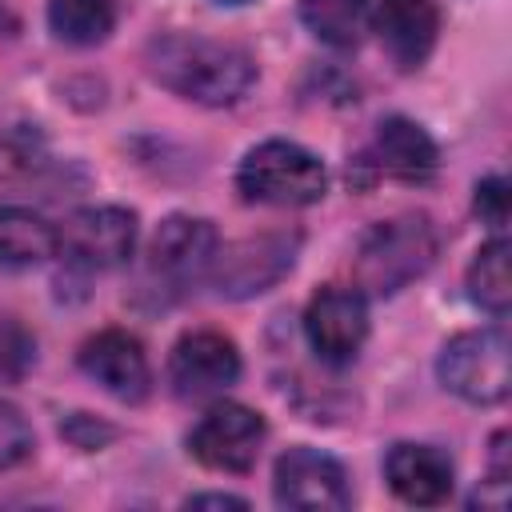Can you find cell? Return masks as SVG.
<instances>
[{
  "mask_svg": "<svg viewBox=\"0 0 512 512\" xmlns=\"http://www.w3.org/2000/svg\"><path fill=\"white\" fill-rule=\"evenodd\" d=\"M144 64L156 84L208 108L236 104L256 80V60L248 56V48L192 32L156 36L144 48Z\"/></svg>",
  "mask_w": 512,
  "mask_h": 512,
  "instance_id": "obj_1",
  "label": "cell"
},
{
  "mask_svg": "<svg viewBox=\"0 0 512 512\" xmlns=\"http://www.w3.org/2000/svg\"><path fill=\"white\" fill-rule=\"evenodd\" d=\"M436 252L440 236L424 212L380 220L364 232L356 248V288L368 296H396L432 268Z\"/></svg>",
  "mask_w": 512,
  "mask_h": 512,
  "instance_id": "obj_2",
  "label": "cell"
},
{
  "mask_svg": "<svg viewBox=\"0 0 512 512\" xmlns=\"http://www.w3.org/2000/svg\"><path fill=\"white\" fill-rule=\"evenodd\" d=\"M236 192L248 204L272 208H304L328 192V172L320 156L292 140H264L256 144L236 168Z\"/></svg>",
  "mask_w": 512,
  "mask_h": 512,
  "instance_id": "obj_3",
  "label": "cell"
},
{
  "mask_svg": "<svg viewBox=\"0 0 512 512\" xmlns=\"http://www.w3.org/2000/svg\"><path fill=\"white\" fill-rule=\"evenodd\" d=\"M440 384L468 404H500L508 400V332L500 324L456 332L436 360Z\"/></svg>",
  "mask_w": 512,
  "mask_h": 512,
  "instance_id": "obj_4",
  "label": "cell"
},
{
  "mask_svg": "<svg viewBox=\"0 0 512 512\" xmlns=\"http://www.w3.org/2000/svg\"><path fill=\"white\" fill-rule=\"evenodd\" d=\"M136 248V216L116 204L80 208L56 228V256L76 272L120 268Z\"/></svg>",
  "mask_w": 512,
  "mask_h": 512,
  "instance_id": "obj_5",
  "label": "cell"
},
{
  "mask_svg": "<svg viewBox=\"0 0 512 512\" xmlns=\"http://www.w3.org/2000/svg\"><path fill=\"white\" fill-rule=\"evenodd\" d=\"M300 236L296 232H260V236H244L228 248H216V260L208 268L212 284L220 296L244 300V296H260L268 292L280 276H288L292 260H296Z\"/></svg>",
  "mask_w": 512,
  "mask_h": 512,
  "instance_id": "obj_6",
  "label": "cell"
},
{
  "mask_svg": "<svg viewBox=\"0 0 512 512\" xmlns=\"http://www.w3.org/2000/svg\"><path fill=\"white\" fill-rule=\"evenodd\" d=\"M264 436L268 428L256 408L220 400L196 420V428L188 432V448L212 472H248L260 456Z\"/></svg>",
  "mask_w": 512,
  "mask_h": 512,
  "instance_id": "obj_7",
  "label": "cell"
},
{
  "mask_svg": "<svg viewBox=\"0 0 512 512\" xmlns=\"http://www.w3.org/2000/svg\"><path fill=\"white\" fill-rule=\"evenodd\" d=\"M304 336L324 364L356 360L368 336V296L352 284H324L304 308Z\"/></svg>",
  "mask_w": 512,
  "mask_h": 512,
  "instance_id": "obj_8",
  "label": "cell"
},
{
  "mask_svg": "<svg viewBox=\"0 0 512 512\" xmlns=\"http://www.w3.org/2000/svg\"><path fill=\"white\" fill-rule=\"evenodd\" d=\"M272 496L296 512H340L348 508V476L340 460L316 448H288L272 472Z\"/></svg>",
  "mask_w": 512,
  "mask_h": 512,
  "instance_id": "obj_9",
  "label": "cell"
},
{
  "mask_svg": "<svg viewBox=\"0 0 512 512\" xmlns=\"http://www.w3.org/2000/svg\"><path fill=\"white\" fill-rule=\"evenodd\" d=\"M168 380H172V392L184 400L216 396L240 380V352L224 332H212V328L184 332L168 356Z\"/></svg>",
  "mask_w": 512,
  "mask_h": 512,
  "instance_id": "obj_10",
  "label": "cell"
},
{
  "mask_svg": "<svg viewBox=\"0 0 512 512\" xmlns=\"http://www.w3.org/2000/svg\"><path fill=\"white\" fill-rule=\"evenodd\" d=\"M220 236L208 220L200 216H168L152 244H148V272L156 280H164L168 288H184L196 284L200 276H208L212 260H216Z\"/></svg>",
  "mask_w": 512,
  "mask_h": 512,
  "instance_id": "obj_11",
  "label": "cell"
},
{
  "mask_svg": "<svg viewBox=\"0 0 512 512\" xmlns=\"http://www.w3.org/2000/svg\"><path fill=\"white\" fill-rule=\"evenodd\" d=\"M80 372L88 380H96L108 396L116 400H144L148 396V384H152V368H148V356H144V344L124 332V328H104L96 336H88L80 344Z\"/></svg>",
  "mask_w": 512,
  "mask_h": 512,
  "instance_id": "obj_12",
  "label": "cell"
},
{
  "mask_svg": "<svg viewBox=\"0 0 512 512\" xmlns=\"http://www.w3.org/2000/svg\"><path fill=\"white\" fill-rule=\"evenodd\" d=\"M364 164H372L376 176H396L404 184H428L436 176V164H440V152L432 144V136L408 120V116H388L376 124V136H372V148L368 156H360Z\"/></svg>",
  "mask_w": 512,
  "mask_h": 512,
  "instance_id": "obj_13",
  "label": "cell"
},
{
  "mask_svg": "<svg viewBox=\"0 0 512 512\" xmlns=\"http://www.w3.org/2000/svg\"><path fill=\"white\" fill-rule=\"evenodd\" d=\"M384 480L404 504L432 508L452 496L456 468L452 456L432 444H392L384 456Z\"/></svg>",
  "mask_w": 512,
  "mask_h": 512,
  "instance_id": "obj_14",
  "label": "cell"
},
{
  "mask_svg": "<svg viewBox=\"0 0 512 512\" xmlns=\"http://www.w3.org/2000/svg\"><path fill=\"white\" fill-rule=\"evenodd\" d=\"M376 32L400 68H420L436 48V32H440L436 0H380Z\"/></svg>",
  "mask_w": 512,
  "mask_h": 512,
  "instance_id": "obj_15",
  "label": "cell"
},
{
  "mask_svg": "<svg viewBox=\"0 0 512 512\" xmlns=\"http://www.w3.org/2000/svg\"><path fill=\"white\" fill-rule=\"evenodd\" d=\"M56 256V228L28 208H0V272L32 268Z\"/></svg>",
  "mask_w": 512,
  "mask_h": 512,
  "instance_id": "obj_16",
  "label": "cell"
},
{
  "mask_svg": "<svg viewBox=\"0 0 512 512\" xmlns=\"http://www.w3.org/2000/svg\"><path fill=\"white\" fill-rule=\"evenodd\" d=\"M372 4L368 0H300L304 28L332 48H356L368 32Z\"/></svg>",
  "mask_w": 512,
  "mask_h": 512,
  "instance_id": "obj_17",
  "label": "cell"
},
{
  "mask_svg": "<svg viewBox=\"0 0 512 512\" xmlns=\"http://www.w3.org/2000/svg\"><path fill=\"white\" fill-rule=\"evenodd\" d=\"M116 24V4L112 0H48V28L56 40L72 48H92L108 40Z\"/></svg>",
  "mask_w": 512,
  "mask_h": 512,
  "instance_id": "obj_18",
  "label": "cell"
},
{
  "mask_svg": "<svg viewBox=\"0 0 512 512\" xmlns=\"http://www.w3.org/2000/svg\"><path fill=\"white\" fill-rule=\"evenodd\" d=\"M508 256H512L508 240H500V236H496V240H488V244L476 252V260L468 264V296H472V304H476V308L492 312L496 320H500V316H508V304H512Z\"/></svg>",
  "mask_w": 512,
  "mask_h": 512,
  "instance_id": "obj_19",
  "label": "cell"
},
{
  "mask_svg": "<svg viewBox=\"0 0 512 512\" xmlns=\"http://www.w3.org/2000/svg\"><path fill=\"white\" fill-rule=\"evenodd\" d=\"M32 364H36V336L16 316H0V380L16 384L28 376Z\"/></svg>",
  "mask_w": 512,
  "mask_h": 512,
  "instance_id": "obj_20",
  "label": "cell"
},
{
  "mask_svg": "<svg viewBox=\"0 0 512 512\" xmlns=\"http://www.w3.org/2000/svg\"><path fill=\"white\" fill-rule=\"evenodd\" d=\"M32 424L24 420V412L8 400H0V472L16 468L28 452H32Z\"/></svg>",
  "mask_w": 512,
  "mask_h": 512,
  "instance_id": "obj_21",
  "label": "cell"
},
{
  "mask_svg": "<svg viewBox=\"0 0 512 512\" xmlns=\"http://www.w3.org/2000/svg\"><path fill=\"white\" fill-rule=\"evenodd\" d=\"M472 208H476V216L488 224V228H504L508 224V184H504V176H488V180H480L476 184V200H472Z\"/></svg>",
  "mask_w": 512,
  "mask_h": 512,
  "instance_id": "obj_22",
  "label": "cell"
},
{
  "mask_svg": "<svg viewBox=\"0 0 512 512\" xmlns=\"http://www.w3.org/2000/svg\"><path fill=\"white\" fill-rule=\"evenodd\" d=\"M60 436H64V440H72V444H76V448H84V452H96V448H104V444L116 436V428H108V424L92 420L88 412H76V416H68V420L60 424Z\"/></svg>",
  "mask_w": 512,
  "mask_h": 512,
  "instance_id": "obj_23",
  "label": "cell"
},
{
  "mask_svg": "<svg viewBox=\"0 0 512 512\" xmlns=\"http://www.w3.org/2000/svg\"><path fill=\"white\" fill-rule=\"evenodd\" d=\"M512 468H508V432L492 436V484H508Z\"/></svg>",
  "mask_w": 512,
  "mask_h": 512,
  "instance_id": "obj_24",
  "label": "cell"
},
{
  "mask_svg": "<svg viewBox=\"0 0 512 512\" xmlns=\"http://www.w3.org/2000/svg\"><path fill=\"white\" fill-rule=\"evenodd\" d=\"M184 508H248V504L228 492H200V496H188Z\"/></svg>",
  "mask_w": 512,
  "mask_h": 512,
  "instance_id": "obj_25",
  "label": "cell"
},
{
  "mask_svg": "<svg viewBox=\"0 0 512 512\" xmlns=\"http://www.w3.org/2000/svg\"><path fill=\"white\" fill-rule=\"evenodd\" d=\"M220 4H248V0H220Z\"/></svg>",
  "mask_w": 512,
  "mask_h": 512,
  "instance_id": "obj_26",
  "label": "cell"
}]
</instances>
